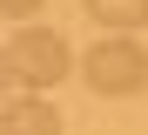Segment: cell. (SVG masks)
I'll return each instance as SVG.
<instances>
[{
  "instance_id": "2",
  "label": "cell",
  "mask_w": 148,
  "mask_h": 135,
  "mask_svg": "<svg viewBox=\"0 0 148 135\" xmlns=\"http://www.w3.org/2000/svg\"><path fill=\"white\" fill-rule=\"evenodd\" d=\"M67 41L54 34V27H20L14 34V68L27 88H54V81H67Z\"/></svg>"
},
{
  "instance_id": "5",
  "label": "cell",
  "mask_w": 148,
  "mask_h": 135,
  "mask_svg": "<svg viewBox=\"0 0 148 135\" xmlns=\"http://www.w3.org/2000/svg\"><path fill=\"white\" fill-rule=\"evenodd\" d=\"M0 14L7 20H27V14H40V0H0Z\"/></svg>"
},
{
  "instance_id": "6",
  "label": "cell",
  "mask_w": 148,
  "mask_h": 135,
  "mask_svg": "<svg viewBox=\"0 0 148 135\" xmlns=\"http://www.w3.org/2000/svg\"><path fill=\"white\" fill-rule=\"evenodd\" d=\"M14 81H20V68H14V47H0V95H7Z\"/></svg>"
},
{
  "instance_id": "1",
  "label": "cell",
  "mask_w": 148,
  "mask_h": 135,
  "mask_svg": "<svg viewBox=\"0 0 148 135\" xmlns=\"http://www.w3.org/2000/svg\"><path fill=\"white\" fill-rule=\"evenodd\" d=\"M81 74H88L94 95H114V101H121V95H141V88H148V47H141L135 34H108V41L88 47Z\"/></svg>"
},
{
  "instance_id": "4",
  "label": "cell",
  "mask_w": 148,
  "mask_h": 135,
  "mask_svg": "<svg viewBox=\"0 0 148 135\" xmlns=\"http://www.w3.org/2000/svg\"><path fill=\"white\" fill-rule=\"evenodd\" d=\"M94 27H114V34H135V27H148V0H88Z\"/></svg>"
},
{
  "instance_id": "3",
  "label": "cell",
  "mask_w": 148,
  "mask_h": 135,
  "mask_svg": "<svg viewBox=\"0 0 148 135\" xmlns=\"http://www.w3.org/2000/svg\"><path fill=\"white\" fill-rule=\"evenodd\" d=\"M0 128H34V135H54V128H61V108L34 88V95H20V101H7V108H0Z\"/></svg>"
}]
</instances>
